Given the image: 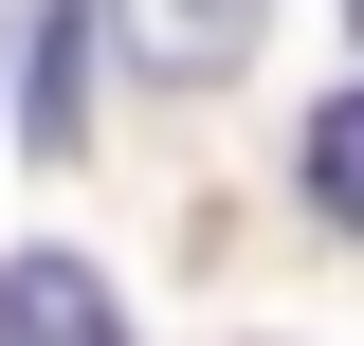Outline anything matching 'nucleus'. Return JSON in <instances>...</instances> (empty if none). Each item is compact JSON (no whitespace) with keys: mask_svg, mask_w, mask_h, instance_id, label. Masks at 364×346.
<instances>
[{"mask_svg":"<svg viewBox=\"0 0 364 346\" xmlns=\"http://www.w3.org/2000/svg\"><path fill=\"white\" fill-rule=\"evenodd\" d=\"M346 19H364V0H346Z\"/></svg>","mask_w":364,"mask_h":346,"instance_id":"obj_4","label":"nucleus"},{"mask_svg":"<svg viewBox=\"0 0 364 346\" xmlns=\"http://www.w3.org/2000/svg\"><path fill=\"white\" fill-rule=\"evenodd\" d=\"M291 164H310V201H328V219H346V237H364V91H328V110H310V146H291Z\"/></svg>","mask_w":364,"mask_h":346,"instance_id":"obj_3","label":"nucleus"},{"mask_svg":"<svg viewBox=\"0 0 364 346\" xmlns=\"http://www.w3.org/2000/svg\"><path fill=\"white\" fill-rule=\"evenodd\" d=\"M128 55L146 73H237L255 55V0H128Z\"/></svg>","mask_w":364,"mask_h":346,"instance_id":"obj_2","label":"nucleus"},{"mask_svg":"<svg viewBox=\"0 0 364 346\" xmlns=\"http://www.w3.org/2000/svg\"><path fill=\"white\" fill-rule=\"evenodd\" d=\"M0 346H128V328H109V292H91L73 256H18L0 273Z\"/></svg>","mask_w":364,"mask_h":346,"instance_id":"obj_1","label":"nucleus"}]
</instances>
